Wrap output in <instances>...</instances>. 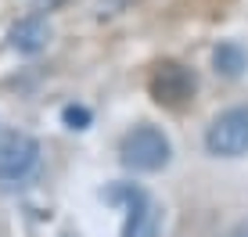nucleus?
I'll use <instances>...</instances> for the list:
<instances>
[{"mask_svg": "<svg viewBox=\"0 0 248 237\" xmlns=\"http://www.w3.org/2000/svg\"><path fill=\"white\" fill-rule=\"evenodd\" d=\"M50 40V25L44 18H25L11 29V47L18 54H40Z\"/></svg>", "mask_w": 248, "mask_h": 237, "instance_id": "423d86ee", "label": "nucleus"}, {"mask_svg": "<svg viewBox=\"0 0 248 237\" xmlns=\"http://www.w3.org/2000/svg\"><path fill=\"white\" fill-rule=\"evenodd\" d=\"M65 122L72 126V130H83V126L90 122V115L83 112V108H65Z\"/></svg>", "mask_w": 248, "mask_h": 237, "instance_id": "6e6552de", "label": "nucleus"}, {"mask_svg": "<svg viewBox=\"0 0 248 237\" xmlns=\"http://www.w3.org/2000/svg\"><path fill=\"white\" fill-rule=\"evenodd\" d=\"M148 87H151V97H155L162 108H184L187 101L194 97V90H198V79H194V72L180 61H162V65H155Z\"/></svg>", "mask_w": 248, "mask_h": 237, "instance_id": "20e7f679", "label": "nucleus"}, {"mask_svg": "<svg viewBox=\"0 0 248 237\" xmlns=\"http://www.w3.org/2000/svg\"><path fill=\"white\" fill-rule=\"evenodd\" d=\"M230 237H248V226H237V230L230 234Z\"/></svg>", "mask_w": 248, "mask_h": 237, "instance_id": "1a4fd4ad", "label": "nucleus"}, {"mask_svg": "<svg viewBox=\"0 0 248 237\" xmlns=\"http://www.w3.org/2000/svg\"><path fill=\"white\" fill-rule=\"evenodd\" d=\"M119 158H123L126 169L158 173V169H166V162H169V140L155 126H133L123 137V144H119Z\"/></svg>", "mask_w": 248, "mask_h": 237, "instance_id": "f257e3e1", "label": "nucleus"}, {"mask_svg": "<svg viewBox=\"0 0 248 237\" xmlns=\"http://www.w3.org/2000/svg\"><path fill=\"white\" fill-rule=\"evenodd\" d=\"M212 65H216L219 75L237 79V75H245V69H248V54H245V47H237V44H219L212 50Z\"/></svg>", "mask_w": 248, "mask_h": 237, "instance_id": "0eeeda50", "label": "nucleus"}, {"mask_svg": "<svg viewBox=\"0 0 248 237\" xmlns=\"http://www.w3.org/2000/svg\"><path fill=\"white\" fill-rule=\"evenodd\" d=\"M40 158V144L29 133H4L0 137V187L18 183L32 173Z\"/></svg>", "mask_w": 248, "mask_h": 237, "instance_id": "39448f33", "label": "nucleus"}, {"mask_svg": "<svg viewBox=\"0 0 248 237\" xmlns=\"http://www.w3.org/2000/svg\"><path fill=\"white\" fill-rule=\"evenodd\" d=\"M205 148L216 158H237L248 151V104L216 115L205 133Z\"/></svg>", "mask_w": 248, "mask_h": 237, "instance_id": "7ed1b4c3", "label": "nucleus"}, {"mask_svg": "<svg viewBox=\"0 0 248 237\" xmlns=\"http://www.w3.org/2000/svg\"><path fill=\"white\" fill-rule=\"evenodd\" d=\"M108 201H123L126 205V226L123 237H158L162 230V208L133 183H115L108 191Z\"/></svg>", "mask_w": 248, "mask_h": 237, "instance_id": "f03ea898", "label": "nucleus"}]
</instances>
